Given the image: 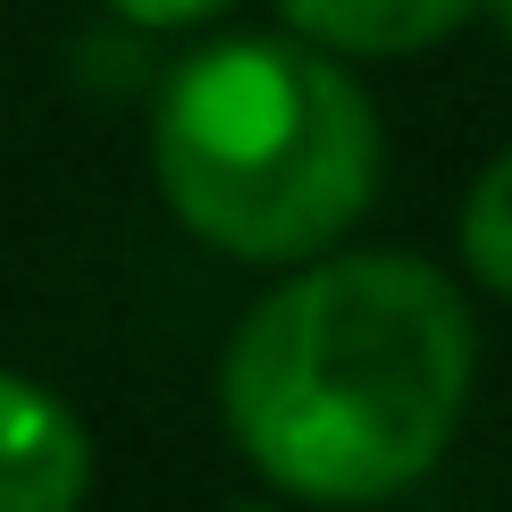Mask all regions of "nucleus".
<instances>
[{
  "mask_svg": "<svg viewBox=\"0 0 512 512\" xmlns=\"http://www.w3.org/2000/svg\"><path fill=\"white\" fill-rule=\"evenodd\" d=\"M93 487V437L51 387L0 370V512H76Z\"/></svg>",
  "mask_w": 512,
  "mask_h": 512,
  "instance_id": "3",
  "label": "nucleus"
},
{
  "mask_svg": "<svg viewBox=\"0 0 512 512\" xmlns=\"http://www.w3.org/2000/svg\"><path fill=\"white\" fill-rule=\"evenodd\" d=\"M479 370L462 286L412 252H311L219 361L227 437L303 504L403 496L454 445Z\"/></svg>",
  "mask_w": 512,
  "mask_h": 512,
  "instance_id": "1",
  "label": "nucleus"
},
{
  "mask_svg": "<svg viewBox=\"0 0 512 512\" xmlns=\"http://www.w3.org/2000/svg\"><path fill=\"white\" fill-rule=\"evenodd\" d=\"M462 261L487 294L512 303V152L487 160V177H471L462 194Z\"/></svg>",
  "mask_w": 512,
  "mask_h": 512,
  "instance_id": "5",
  "label": "nucleus"
},
{
  "mask_svg": "<svg viewBox=\"0 0 512 512\" xmlns=\"http://www.w3.org/2000/svg\"><path fill=\"white\" fill-rule=\"evenodd\" d=\"M487 9H496V26H504V34H512V0H487Z\"/></svg>",
  "mask_w": 512,
  "mask_h": 512,
  "instance_id": "7",
  "label": "nucleus"
},
{
  "mask_svg": "<svg viewBox=\"0 0 512 512\" xmlns=\"http://www.w3.org/2000/svg\"><path fill=\"white\" fill-rule=\"evenodd\" d=\"M487 0H277L303 42L336 59H403V51H437L454 42Z\"/></svg>",
  "mask_w": 512,
  "mask_h": 512,
  "instance_id": "4",
  "label": "nucleus"
},
{
  "mask_svg": "<svg viewBox=\"0 0 512 512\" xmlns=\"http://www.w3.org/2000/svg\"><path fill=\"white\" fill-rule=\"evenodd\" d=\"M378 110L303 34L202 42L160 84L152 168L185 227L227 261H311L378 194Z\"/></svg>",
  "mask_w": 512,
  "mask_h": 512,
  "instance_id": "2",
  "label": "nucleus"
},
{
  "mask_svg": "<svg viewBox=\"0 0 512 512\" xmlns=\"http://www.w3.org/2000/svg\"><path fill=\"white\" fill-rule=\"evenodd\" d=\"M110 9L126 17V26L168 34V26H202V17H210V9H227V0H110Z\"/></svg>",
  "mask_w": 512,
  "mask_h": 512,
  "instance_id": "6",
  "label": "nucleus"
}]
</instances>
